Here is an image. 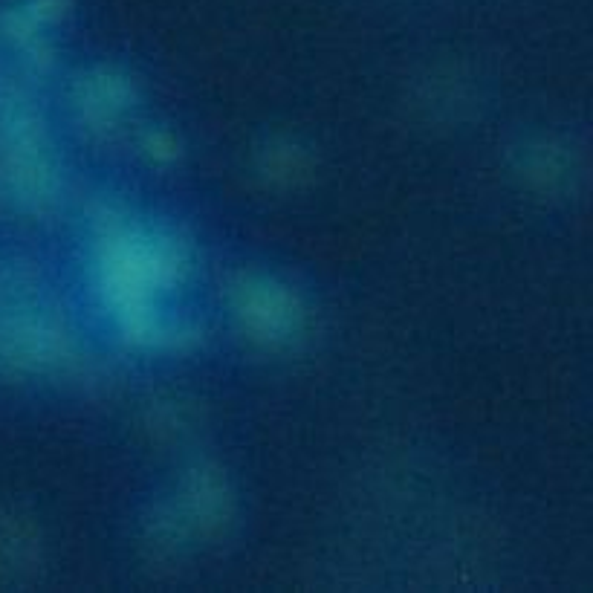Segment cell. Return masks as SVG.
<instances>
[{
  "label": "cell",
  "mask_w": 593,
  "mask_h": 593,
  "mask_svg": "<svg viewBox=\"0 0 593 593\" xmlns=\"http://www.w3.org/2000/svg\"><path fill=\"white\" fill-rule=\"evenodd\" d=\"M64 9H67V0H32L27 6V15L35 24H44V21L61 18Z\"/></svg>",
  "instance_id": "1"
}]
</instances>
